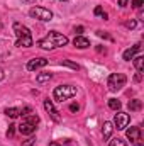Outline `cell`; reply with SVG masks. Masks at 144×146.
<instances>
[{
    "mask_svg": "<svg viewBox=\"0 0 144 146\" xmlns=\"http://www.w3.org/2000/svg\"><path fill=\"white\" fill-rule=\"evenodd\" d=\"M126 82H127V76L124 73H112L107 80V87H108V90L117 92V90H120L126 85Z\"/></svg>",
    "mask_w": 144,
    "mask_h": 146,
    "instance_id": "5",
    "label": "cell"
},
{
    "mask_svg": "<svg viewBox=\"0 0 144 146\" xmlns=\"http://www.w3.org/2000/svg\"><path fill=\"white\" fill-rule=\"evenodd\" d=\"M76 33H78V34H81V33H83V27H81V26H80V27H76Z\"/></svg>",
    "mask_w": 144,
    "mask_h": 146,
    "instance_id": "29",
    "label": "cell"
},
{
    "mask_svg": "<svg viewBox=\"0 0 144 146\" xmlns=\"http://www.w3.org/2000/svg\"><path fill=\"white\" fill-rule=\"evenodd\" d=\"M129 0H119V7H126Z\"/></svg>",
    "mask_w": 144,
    "mask_h": 146,
    "instance_id": "27",
    "label": "cell"
},
{
    "mask_svg": "<svg viewBox=\"0 0 144 146\" xmlns=\"http://www.w3.org/2000/svg\"><path fill=\"white\" fill-rule=\"evenodd\" d=\"M78 109H80V107H78V104H71V106H70V110H71V112H76Z\"/></svg>",
    "mask_w": 144,
    "mask_h": 146,
    "instance_id": "25",
    "label": "cell"
},
{
    "mask_svg": "<svg viewBox=\"0 0 144 146\" xmlns=\"http://www.w3.org/2000/svg\"><path fill=\"white\" fill-rule=\"evenodd\" d=\"M144 0H132V7L134 9H139V7H143Z\"/></svg>",
    "mask_w": 144,
    "mask_h": 146,
    "instance_id": "22",
    "label": "cell"
},
{
    "mask_svg": "<svg viewBox=\"0 0 144 146\" xmlns=\"http://www.w3.org/2000/svg\"><path fill=\"white\" fill-rule=\"evenodd\" d=\"M112 131H114V126H112V122H104V127H102V134H104V139H108L110 138V134H112Z\"/></svg>",
    "mask_w": 144,
    "mask_h": 146,
    "instance_id": "13",
    "label": "cell"
},
{
    "mask_svg": "<svg viewBox=\"0 0 144 146\" xmlns=\"http://www.w3.org/2000/svg\"><path fill=\"white\" fill-rule=\"evenodd\" d=\"M48 65V60L46 58H34L27 63V70L29 72H34V70H39V68H44Z\"/></svg>",
    "mask_w": 144,
    "mask_h": 146,
    "instance_id": "9",
    "label": "cell"
},
{
    "mask_svg": "<svg viewBox=\"0 0 144 146\" xmlns=\"http://www.w3.org/2000/svg\"><path fill=\"white\" fill-rule=\"evenodd\" d=\"M61 65H66V66H71L73 70H78V68H80V66H78L76 63H71V61H66V60H63V61H61Z\"/></svg>",
    "mask_w": 144,
    "mask_h": 146,
    "instance_id": "21",
    "label": "cell"
},
{
    "mask_svg": "<svg viewBox=\"0 0 144 146\" xmlns=\"http://www.w3.org/2000/svg\"><path fill=\"white\" fill-rule=\"evenodd\" d=\"M108 107L112 110H119L122 107V104H120V100H117V99H110V100H108Z\"/></svg>",
    "mask_w": 144,
    "mask_h": 146,
    "instance_id": "18",
    "label": "cell"
},
{
    "mask_svg": "<svg viewBox=\"0 0 144 146\" xmlns=\"http://www.w3.org/2000/svg\"><path fill=\"white\" fill-rule=\"evenodd\" d=\"M53 78V75L51 73H39L36 76V82L39 83V85H42V83H46V82H49Z\"/></svg>",
    "mask_w": 144,
    "mask_h": 146,
    "instance_id": "14",
    "label": "cell"
},
{
    "mask_svg": "<svg viewBox=\"0 0 144 146\" xmlns=\"http://www.w3.org/2000/svg\"><path fill=\"white\" fill-rule=\"evenodd\" d=\"M108 146H127V143H126L124 139H120V138H114V139L108 143Z\"/></svg>",
    "mask_w": 144,
    "mask_h": 146,
    "instance_id": "19",
    "label": "cell"
},
{
    "mask_svg": "<svg viewBox=\"0 0 144 146\" xmlns=\"http://www.w3.org/2000/svg\"><path fill=\"white\" fill-rule=\"evenodd\" d=\"M73 44H75L76 48H80V49H85V48L90 46V41H88L87 37H83V36H76L75 41H73Z\"/></svg>",
    "mask_w": 144,
    "mask_h": 146,
    "instance_id": "12",
    "label": "cell"
},
{
    "mask_svg": "<svg viewBox=\"0 0 144 146\" xmlns=\"http://www.w3.org/2000/svg\"><path fill=\"white\" fill-rule=\"evenodd\" d=\"M93 14L95 15H98V17H102V19H107V14L104 12V9L98 5V7H95V10H93Z\"/></svg>",
    "mask_w": 144,
    "mask_h": 146,
    "instance_id": "20",
    "label": "cell"
},
{
    "mask_svg": "<svg viewBox=\"0 0 144 146\" xmlns=\"http://www.w3.org/2000/svg\"><path fill=\"white\" fill-rule=\"evenodd\" d=\"M29 14H31L32 17L39 19V21H51V19H53V12L48 10V9H44V7H32V9L29 10Z\"/></svg>",
    "mask_w": 144,
    "mask_h": 146,
    "instance_id": "6",
    "label": "cell"
},
{
    "mask_svg": "<svg viewBox=\"0 0 144 146\" xmlns=\"http://www.w3.org/2000/svg\"><path fill=\"white\" fill-rule=\"evenodd\" d=\"M2 78H3V72H2V70H0V80H2Z\"/></svg>",
    "mask_w": 144,
    "mask_h": 146,
    "instance_id": "31",
    "label": "cell"
},
{
    "mask_svg": "<svg viewBox=\"0 0 144 146\" xmlns=\"http://www.w3.org/2000/svg\"><path fill=\"white\" fill-rule=\"evenodd\" d=\"M75 95H76V87H71V85H59V87H56L54 92H53V97H54V100H58V102L68 100V99H71Z\"/></svg>",
    "mask_w": 144,
    "mask_h": 146,
    "instance_id": "4",
    "label": "cell"
},
{
    "mask_svg": "<svg viewBox=\"0 0 144 146\" xmlns=\"http://www.w3.org/2000/svg\"><path fill=\"white\" fill-rule=\"evenodd\" d=\"M34 143H36L34 139H27V141H26V143H24V145H22V146H32V145H34Z\"/></svg>",
    "mask_w": 144,
    "mask_h": 146,
    "instance_id": "26",
    "label": "cell"
},
{
    "mask_svg": "<svg viewBox=\"0 0 144 146\" xmlns=\"http://www.w3.org/2000/svg\"><path fill=\"white\" fill-rule=\"evenodd\" d=\"M136 26H137L136 21H129V22H126V27H129V29H134Z\"/></svg>",
    "mask_w": 144,
    "mask_h": 146,
    "instance_id": "23",
    "label": "cell"
},
{
    "mask_svg": "<svg viewBox=\"0 0 144 146\" xmlns=\"http://www.w3.org/2000/svg\"><path fill=\"white\" fill-rule=\"evenodd\" d=\"M5 114H7L9 117L15 119V117H19V115H22V109H15V107H10V109L5 110Z\"/></svg>",
    "mask_w": 144,
    "mask_h": 146,
    "instance_id": "16",
    "label": "cell"
},
{
    "mask_svg": "<svg viewBox=\"0 0 144 146\" xmlns=\"http://www.w3.org/2000/svg\"><path fill=\"white\" fill-rule=\"evenodd\" d=\"M139 51H141V44H134L132 48H129V49H126V51H124L122 58H124L126 61H131V60L136 56V53H139Z\"/></svg>",
    "mask_w": 144,
    "mask_h": 146,
    "instance_id": "10",
    "label": "cell"
},
{
    "mask_svg": "<svg viewBox=\"0 0 144 146\" xmlns=\"http://www.w3.org/2000/svg\"><path fill=\"white\" fill-rule=\"evenodd\" d=\"M14 33L17 36V42H15L17 48H31L32 46V34L26 26L15 22L14 24Z\"/></svg>",
    "mask_w": 144,
    "mask_h": 146,
    "instance_id": "2",
    "label": "cell"
},
{
    "mask_svg": "<svg viewBox=\"0 0 144 146\" xmlns=\"http://www.w3.org/2000/svg\"><path fill=\"white\" fill-rule=\"evenodd\" d=\"M134 60V66H136V70L139 73H143V68H144V56H136V58H132Z\"/></svg>",
    "mask_w": 144,
    "mask_h": 146,
    "instance_id": "15",
    "label": "cell"
},
{
    "mask_svg": "<svg viewBox=\"0 0 144 146\" xmlns=\"http://www.w3.org/2000/svg\"><path fill=\"white\" fill-rule=\"evenodd\" d=\"M129 109L131 110H141V107H143V102L139 100V99H134V100H129Z\"/></svg>",
    "mask_w": 144,
    "mask_h": 146,
    "instance_id": "17",
    "label": "cell"
},
{
    "mask_svg": "<svg viewBox=\"0 0 144 146\" xmlns=\"http://www.w3.org/2000/svg\"><path fill=\"white\" fill-rule=\"evenodd\" d=\"M126 136H127V139H131V141L141 139V127H131V129H127Z\"/></svg>",
    "mask_w": 144,
    "mask_h": 146,
    "instance_id": "11",
    "label": "cell"
},
{
    "mask_svg": "<svg viewBox=\"0 0 144 146\" xmlns=\"http://www.w3.org/2000/svg\"><path fill=\"white\" fill-rule=\"evenodd\" d=\"M59 2H68V0H59Z\"/></svg>",
    "mask_w": 144,
    "mask_h": 146,
    "instance_id": "32",
    "label": "cell"
},
{
    "mask_svg": "<svg viewBox=\"0 0 144 146\" xmlns=\"http://www.w3.org/2000/svg\"><path fill=\"white\" fill-rule=\"evenodd\" d=\"M14 127H15L14 124H10V126H9V131H7V136H9V138H12V136H14V131H15Z\"/></svg>",
    "mask_w": 144,
    "mask_h": 146,
    "instance_id": "24",
    "label": "cell"
},
{
    "mask_svg": "<svg viewBox=\"0 0 144 146\" xmlns=\"http://www.w3.org/2000/svg\"><path fill=\"white\" fill-rule=\"evenodd\" d=\"M134 80H136V82H141V80H143V75H141V73L137 72V75L134 76Z\"/></svg>",
    "mask_w": 144,
    "mask_h": 146,
    "instance_id": "28",
    "label": "cell"
},
{
    "mask_svg": "<svg viewBox=\"0 0 144 146\" xmlns=\"http://www.w3.org/2000/svg\"><path fill=\"white\" fill-rule=\"evenodd\" d=\"M68 44V37L56 33V31H51L44 39H39L37 41V46L42 48V49H53V48H63Z\"/></svg>",
    "mask_w": 144,
    "mask_h": 146,
    "instance_id": "1",
    "label": "cell"
},
{
    "mask_svg": "<svg viewBox=\"0 0 144 146\" xmlns=\"http://www.w3.org/2000/svg\"><path fill=\"white\" fill-rule=\"evenodd\" d=\"M44 109H46V112L51 115V119H53V121H56V122H59V121H61V117H59V112L54 109V106H53V100L46 99V100H44Z\"/></svg>",
    "mask_w": 144,
    "mask_h": 146,
    "instance_id": "8",
    "label": "cell"
},
{
    "mask_svg": "<svg viewBox=\"0 0 144 146\" xmlns=\"http://www.w3.org/2000/svg\"><path fill=\"white\" fill-rule=\"evenodd\" d=\"M37 122H39V117H37L36 114L26 115V117L22 119L20 126H19V133H20V134H26V136H29V134L36 133V126H37Z\"/></svg>",
    "mask_w": 144,
    "mask_h": 146,
    "instance_id": "3",
    "label": "cell"
},
{
    "mask_svg": "<svg viewBox=\"0 0 144 146\" xmlns=\"http://www.w3.org/2000/svg\"><path fill=\"white\" fill-rule=\"evenodd\" d=\"M49 146H61L58 141H53V143H49Z\"/></svg>",
    "mask_w": 144,
    "mask_h": 146,
    "instance_id": "30",
    "label": "cell"
},
{
    "mask_svg": "<svg viewBox=\"0 0 144 146\" xmlns=\"http://www.w3.org/2000/svg\"><path fill=\"white\" fill-rule=\"evenodd\" d=\"M129 121H131V117H129V114H126V112H117V114H115V119H114L115 127H117L119 131L126 129L127 124H129Z\"/></svg>",
    "mask_w": 144,
    "mask_h": 146,
    "instance_id": "7",
    "label": "cell"
}]
</instances>
